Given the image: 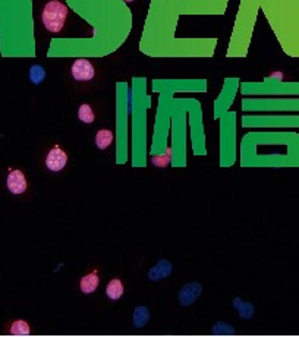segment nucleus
Masks as SVG:
<instances>
[{
  "label": "nucleus",
  "mask_w": 299,
  "mask_h": 337,
  "mask_svg": "<svg viewBox=\"0 0 299 337\" xmlns=\"http://www.w3.org/2000/svg\"><path fill=\"white\" fill-rule=\"evenodd\" d=\"M134 327L136 328H143L150 321V311L147 307H136L134 311Z\"/></svg>",
  "instance_id": "obj_10"
},
{
  "label": "nucleus",
  "mask_w": 299,
  "mask_h": 337,
  "mask_svg": "<svg viewBox=\"0 0 299 337\" xmlns=\"http://www.w3.org/2000/svg\"><path fill=\"white\" fill-rule=\"evenodd\" d=\"M100 285V276H98V271L97 270H93L87 274H84L81 279H79V289L81 292L85 293V295H91L97 290V287Z\"/></svg>",
  "instance_id": "obj_6"
},
{
  "label": "nucleus",
  "mask_w": 299,
  "mask_h": 337,
  "mask_svg": "<svg viewBox=\"0 0 299 337\" xmlns=\"http://www.w3.org/2000/svg\"><path fill=\"white\" fill-rule=\"evenodd\" d=\"M69 9L61 0H49L42 10V24L49 32H61L68 21Z\"/></svg>",
  "instance_id": "obj_1"
},
{
  "label": "nucleus",
  "mask_w": 299,
  "mask_h": 337,
  "mask_svg": "<svg viewBox=\"0 0 299 337\" xmlns=\"http://www.w3.org/2000/svg\"><path fill=\"white\" fill-rule=\"evenodd\" d=\"M113 138L114 135L110 129H100V131H97L95 136H94V144H95V147L98 150L104 151V150H107L112 145Z\"/></svg>",
  "instance_id": "obj_8"
},
{
  "label": "nucleus",
  "mask_w": 299,
  "mask_h": 337,
  "mask_svg": "<svg viewBox=\"0 0 299 337\" xmlns=\"http://www.w3.org/2000/svg\"><path fill=\"white\" fill-rule=\"evenodd\" d=\"M44 78H46V69L42 65H32L30 68V81L34 85H38L44 81Z\"/></svg>",
  "instance_id": "obj_13"
},
{
  "label": "nucleus",
  "mask_w": 299,
  "mask_h": 337,
  "mask_svg": "<svg viewBox=\"0 0 299 337\" xmlns=\"http://www.w3.org/2000/svg\"><path fill=\"white\" fill-rule=\"evenodd\" d=\"M244 307H239L236 305V308L239 309V314H241V317L242 318H251V315L254 314V308L251 304H247V302H244L242 304Z\"/></svg>",
  "instance_id": "obj_15"
},
{
  "label": "nucleus",
  "mask_w": 299,
  "mask_h": 337,
  "mask_svg": "<svg viewBox=\"0 0 299 337\" xmlns=\"http://www.w3.org/2000/svg\"><path fill=\"white\" fill-rule=\"evenodd\" d=\"M78 119L83 123H87V125L93 123L95 121V112H94L93 106L88 104V103L81 104L79 109H78Z\"/></svg>",
  "instance_id": "obj_12"
},
{
  "label": "nucleus",
  "mask_w": 299,
  "mask_h": 337,
  "mask_svg": "<svg viewBox=\"0 0 299 337\" xmlns=\"http://www.w3.org/2000/svg\"><path fill=\"white\" fill-rule=\"evenodd\" d=\"M9 333L12 336H30L31 334V327L27 321L24 320H16L13 321L9 327Z\"/></svg>",
  "instance_id": "obj_11"
},
{
  "label": "nucleus",
  "mask_w": 299,
  "mask_h": 337,
  "mask_svg": "<svg viewBox=\"0 0 299 337\" xmlns=\"http://www.w3.org/2000/svg\"><path fill=\"white\" fill-rule=\"evenodd\" d=\"M172 264L167 261V260H162V261H158L157 264H155L151 270H150V273H148V279L150 280H160V279H165V277L170 276V273H172Z\"/></svg>",
  "instance_id": "obj_7"
},
{
  "label": "nucleus",
  "mask_w": 299,
  "mask_h": 337,
  "mask_svg": "<svg viewBox=\"0 0 299 337\" xmlns=\"http://www.w3.org/2000/svg\"><path fill=\"white\" fill-rule=\"evenodd\" d=\"M125 287L121 279H112L106 286V295L110 301H119L124 296Z\"/></svg>",
  "instance_id": "obj_9"
},
{
  "label": "nucleus",
  "mask_w": 299,
  "mask_h": 337,
  "mask_svg": "<svg viewBox=\"0 0 299 337\" xmlns=\"http://www.w3.org/2000/svg\"><path fill=\"white\" fill-rule=\"evenodd\" d=\"M95 66L88 59H76L71 65V75L73 81L76 82H91L95 78Z\"/></svg>",
  "instance_id": "obj_3"
},
{
  "label": "nucleus",
  "mask_w": 299,
  "mask_h": 337,
  "mask_svg": "<svg viewBox=\"0 0 299 337\" xmlns=\"http://www.w3.org/2000/svg\"><path fill=\"white\" fill-rule=\"evenodd\" d=\"M271 78H278V80H282L283 75H282L280 72H274V73H271Z\"/></svg>",
  "instance_id": "obj_16"
},
{
  "label": "nucleus",
  "mask_w": 299,
  "mask_h": 337,
  "mask_svg": "<svg viewBox=\"0 0 299 337\" xmlns=\"http://www.w3.org/2000/svg\"><path fill=\"white\" fill-rule=\"evenodd\" d=\"M201 290H203V287L198 283H189V285L182 287L181 292H179V302H181V305L182 307H188L192 302H195L198 296L201 295Z\"/></svg>",
  "instance_id": "obj_5"
},
{
  "label": "nucleus",
  "mask_w": 299,
  "mask_h": 337,
  "mask_svg": "<svg viewBox=\"0 0 299 337\" xmlns=\"http://www.w3.org/2000/svg\"><path fill=\"white\" fill-rule=\"evenodd\" d=\"M6 186H8V191L11 194L22 195L28 188L27 176L19 169H12V170H9L8 177H6Z\"/></svg>",
  "instance_id": "obj_4"
},
{
  "label": "nucleus",
  "mask_w": 299,
  "mask_h": 337,
  "mask_svg": "<svg viewBox=\"0 0 299 337\" xmlns=\"http://www.w3.org/2000/svg\"><path fill=\"white\" fill-rule=\"evenodd\" d=\"M68 162H69L68 153L61 145H53L44 158V166L47 170H50L53 173H57V172H62L63 169L68 166Z\"/></svg>",
  "instance_id": "obj_2"
},
{
  "label": "nucleus",
  "mask_w": 299,
  "mask_h": 337,
  "mask_svg": "<svg viewBox=\"0 0 299 337\" xmlns=\"http://www.w3.org/2000/svg\"><path fill=\"white\" fill-rule=\"evenodd\" d=\"M151 162H153L155 167H167L169 163H170V148H169L165 154L154 155V157L151 158Z\"/></svg>",
  "instance_id": "obj_14"
},
{
  "label": "nucleus",
  "mask_w": 299,
  "mask_h": 337,
  "mask_svg": "<svg viewBox=\"0 0 299 337\" xmlns=\"http://www.w3.org/2000/svg\"><path fill=\"white\" fill-rule=\"evenodd\" d=\"M124 2H126V3H131V2H135V0H124Z\"/></svg>",
  "instance_id": "obj_17"
}]
</instances>
